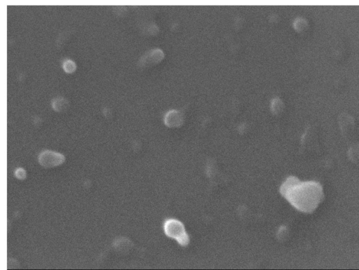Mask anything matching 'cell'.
Listing matches in <instances>:
<instances>
[{
	"mask_svg": "<svg viewBox=\"0 0 359 270\" xmlns=\"http://www.w3.org/2000/svg\"><path fill=\"white\" fill-rule=\"evenodd\" d=\"M281 195L297 210L313 212L324 198L323 187L318 182H302L290 176L280 188Z\"/></svg>",
	"mask_w": 359,
	"mask_h": 270,
	"instance_id": "1",
	"label": "cell"
},
{
	"mask_svg": "<svg viewBox=\"0 0 359 270\" xmlns=\"http://www.w3.org/2000/svg\"><path fill=\"white\" fill-rule=\"evenodd\" d=\"M165 234L182 245L187 246L189 243V237L184 224L176 219H167L163 224Z\"/></svg>",
	"mask_w": 359,
	"mask_h": 270,
	"instance_id": "2",
	"label": "cell"
}]
</instances>
